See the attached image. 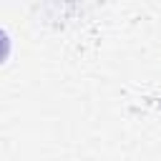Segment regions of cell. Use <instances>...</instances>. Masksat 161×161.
<instances>
[{
	"instance_id": "cell-1",
	"label": "cell",
	"mask_w": 161,
	"mask_h": 161,
	"mask_svg": "<svg viewBox=\"0 0 161 161\" xmlns=\"http://www.w3.org/2000/svg\"><path fill=\"white\" fill-rule=\"evenodd\" d=\"M8 53H10V38L5 30H0V63L8 58Z\"/></svg>"
}]
</instances>
